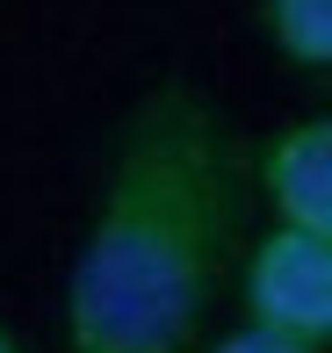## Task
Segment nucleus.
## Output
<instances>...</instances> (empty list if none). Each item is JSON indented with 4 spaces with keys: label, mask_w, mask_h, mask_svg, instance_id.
Wrapping results in <instances>:
<instances>
[{
    "label": "nucleus",
    "mask_w": 332,
    "mask_h": 353,
    "mask_svg": "<svg viewBox=\"0 0 332 353\" xmlns=\"http://www.w3.org/2000/svg\"><path fill=\"white\" fill-rule=\"evenodd\" d=\"M0 353H29V346H22V339H14V332H8V325H0Z\"/></svg>",
    "instance_id": "6"
},
{
    "label": "nucleus",
    "mask_w": 332,
    "mask_h": 353,
    "mask_svg": "<svg viewBox=\"0 0 332 353\" xmlns=\"http://www.w3.org/2000/svg\"><path fill=\"white\" fill-rule=\"evenodd\" d=\"M253 181H260L282 231L332 245V116H304L289 130H275L253 159Z\"/></svg>",
    "instance_id": "3"
},
{
    "label": "nucleus",
    "mask_w": 332,
    "mask_h": 353,
    "mask_svg": "<svg viewBox=\"0 0 332 353\" xmlns=\"http://www.w3.org/2000/svg\"><path fill=\"white\" fill-rule=\"evenodd\" d=\"M239 303H246V325L332 353V245L282 231V223L260 231L239 267Z\"/></svg>",
    "instance_id": "2"
},
{
    "label": "nucleus",
    "mask_w": 332,
    "mask_h": 353,
    "mask_svg": "<svg viewBox=\"0 0 332 353\" xmlns=\"http://www.w3.org/2000/svg\"><path fill=\"white\" fill-rule=\"evenodd\" d=\"M246 223V159L224 108L159 79L123 116L66 281L72 353H195Z\"/></svg>",
    "instance_id": "1"
},
{
    "label": "nucleus",
    "mask_w": 332,
    "mask_h": 353,
    "mask_svg": "<svg viewBox=\"0 0 332 353\" xmlns=\"http://www.w3.org/2000/svg\"><path fill=\"white\" fill-rule=\"evenodd\" d=\"M210 353H318V346H296V339H275V332H260V325H239V332H224V339H210Z\"/></svg>",
    "instance_id": "5"
},
{
    "label": "nucleus",
    "mask_w": 332,
    "mask_h": 353,
    "mask_svg": "<svg viewBox=\"0 0 332 353\" xmlns=\"http://www.w3.org/2000/svg\"><path fill=\"white\" fill-rule=\"evenodd\" d=\"M260 29L289 65L332 72V0H260Z\"/></svg>",
    "instance_id": "4"
}]
</instances>
